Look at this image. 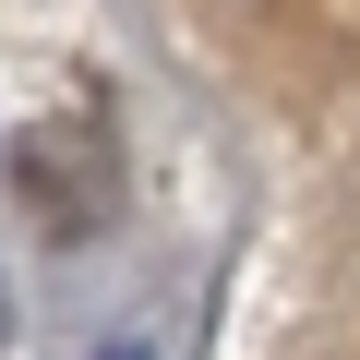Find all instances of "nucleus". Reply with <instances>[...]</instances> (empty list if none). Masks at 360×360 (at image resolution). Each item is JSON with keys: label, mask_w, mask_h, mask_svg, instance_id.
I'll list each match as a JSON object with an SVG mask.
<instances>
[{"label": "nucleus", "mask_w": 360, "mask_h": 360, "mask_svg": "<svg viewBox=\"0 0 360 360\" xmlns=\"http://www.w3.org/2000/svg\"><path fill=\"white\" fill-rule=\"evenodd\" d=\"M13 168H25V205L49 217V240L108 229V156H96L84 132H25V144H13Z\"/></svg>", "instance_id": "f257e3e1"}]
</instances>
